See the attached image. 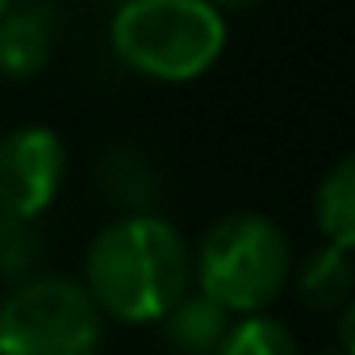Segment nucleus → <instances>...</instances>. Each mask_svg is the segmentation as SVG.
Listing matches in <instances>:
<instances>
[{
  "label": "nucleus",
  "instance_id": "obj_1",
  "mask_svg": "<svg viewBox=\"0 0 355 355\" xmlns=\"http://www.w3.org/2000/svg\"><path fill=\"white\" fill-rule=\"evenodd\" d=\"M193 259L171 222L155 214H130L109 222L84 259V288L101 313L142 326L159 322L189 293Z\"/></svg>",
  "mask_w": 355,
  "mask_h": 355
},
{
  "label": "nucleus",
  "instance_id": "obj_2",
  "mask_svg": "<svg viewBox=\"0 0 355 355\" xmlns=\"http://www.w3.org/2000/svg\"><path fill=\"white\" fill-rule=\"evenodd\" d=\"M113 55L159 84H189L226 51V17L209 0H125L109 26Z\"/></svg>",
  "mask_w": 355,
  "mask_h": 355
},
{
  "label": "nucleus",
  "instance_id": "obj_3",
  "mask_svg": "<svg viewBox=\"0 0 355 355\" xmlns=\"http://www.w3.org/2000/svg\"><path fill=\"white\" fill-rule=\"evenodd\" d=\"M293 276L288 234L263 214L222 218L197 251V284L230 313L268 309Z\"/></svg>",
  "mask_w": 355,
  "mask_h": 355
},
{
  "label": "nucleus",
  "instance_id": "obj_4",
  "mask_svg": "<svg viewBox=\"0 0 355 355\" xmlns=\"http://www.w3.org/2000/svg\"><path fill=\"white\" fill-rule=\"evenodd\" d=\"M105 313L80 280L38 276L0 301V355H96Z\"/></svg>",
  "mask_w": 355,
  "mask_h": 355
},
{
  "label": "nucleus",
  "instance_id": "obj_5",
  "mask_svg": "<svg viewBox=\"0 0 355 355\" xmlns=\"http://www.w3.org/2000/svg\"><path fill=\"white\" fill-rule=\"evenodd\" d=\"M67 180V146L46 125H17L0 138V214L30 222L46 214Z\"/></svg>",
  "mask_w": 355,
  "mask_h": 355
},
{
  "label": "nucleus",
  "instance_id": "obj_6",
  "mask_svg": "<svg viewBox=\"0 0 355 355\" xmlns=\"http://www.w3.org/2000/svg\"><path fill=\"white\" fill-rule=\"evenodd\" d=\"M55 46V21L46 9L26 5L0 17V76L9 80H34Z\"/></svg>",
  "mask_w": 355,
  "mask_h": 355
},
{
  "label": "nucleus",
  "instance_id": "obj_7",
  "mask_svg": "<svg viewBox=\"0 0 355 355\" xmlns=\"http://www.w3.org/2000/svg\"><path fill=\"white\" fill-rule=\"evenodd\" d=\"M159 322H163V338L175 355H218V347L230 330V309L197 288V293H184Z\"/></svg>",
  "mask_w": 355,
  "mask_h": 355
},
{
  "label": "nucleus",
  "instance_id": "obj_8",
  "mask_svg": "<svg viewBox=\"0 0 355 355\" xmlns=\"http://www.w3.org/2000/svg\"><path fill=\"white\" fill-rule=\"evenodd\" d=\"M313 218H318V230H322V239L330 247L355 251V155L338 159L322 175Z\"/></svg>",
  "mask_w": 355,
  "mask_h": 355
},
{
  "label": "nucleus",
  "instance_id": "obj_9",
  "mask_svg": "<svg viewBox=\"0 0 355 355\" xmlns=\"http://www.w3.org/2000/svg\"><path fill=\"white\" fill-rule=\"evenodd\" d=\"M297 293L309 309H343L355 297V263L343 247H322L297 272Z\"/></svg>",
  "mask_w": 355,
  "mask_h": 355
},
{
  "label": "nucleus",
  "instance_id": "obj_10",
  "mask_svg": "<svg viewBox=\"0 0 355 355\" xmlns=\"http://www.w3.org/2000/svg\"><path fill=\"white\" fill-rule=\"evenodd\" d=\"M218 355H301L297 338L288 334L284 322L263 318V313H247L239 326L226 330Z\"/></svg>",
  "mask_w": 355,
  "mask_h": 355
},
{
  "label": "nucleus",
  "instance_id": "obj_11",
  "mask_svg": "<svg viewBox=\"0 0 355 355\" xmlns=\"http://www.w3.org/2000/svg\"><path fill=\"white\" fill-rule=\"evenodd\" d=\"M338 338H343V355H355V297L343 305V318H338Z\"/></svg>",
  "mask_w": 355,
  "mask_h": 355
},
{
  "label": "nucleus",
  "instance_id": "obj_12",
  "mask_svg": "<svg viewBox=\"0 0 355 355\" xmlns=\"http://www.w3.org/2000/svg\"><path fill=\"white\" fill-rule=\"evenodd\" d=\"M209 5H214L218 13H247V9L259 5V0H209Z\"/></svg>",
  "mask_w": 355,
  "mask_h": 355
},
{
  "label": "nucleus",
  "instance_id": "obj_13",
  "mask_svg": "<svg viewBox=\"0 0 355 355\" xmlns=\"http://www.w3.org/2000/svg\"><path fill=\"white\" fill-rule=\"evenodd\" d=\"M9 13V0H0V17H5Z\"/></svg>",
  "mask_w": 355,
  "mask_h": 355
},
{
  "label": "nucleus",
  "instance_id": "obj_14",
  "mask_svg": "<svg viewBox=\"0 0 355 355\" xmlns=\"http://www.w3.org/2000/svg\"><path fill=\"white\" fill-rule=\"evenodd\" d=\"M326 355H343V351H326Z\"/></svg>",
  "mask_w": 355,
  "mask_h": 355
}]
</instances>
